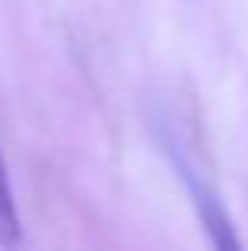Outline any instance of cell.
Instances as JSON below:
<instances>
[{
    "instance_id": "obj_1",
    "label": "cell",
    "mask_w": 248,
    "mask_h": 251,
    "mask_svg": "<svg viewBox=\"0 0 248 251\" xmlns=\"http://www.w3.org/2000/svg\"><path fill=\"white\" fill-rule=\"evenodd\" d=\"M162 153L169 156V162H172L178 181L185 184V191H188V197H191V203H194V210H198V216H200V223H204L210 242L217 248L236 251L239 248V235H236V229H232L229 213H226L220 194L210 188V181H207V178L198 172L194 159L185 153V147H181L175 137L166 134V137H162Z\"/></svg>"
},
{
    "instance_id": "obj_2",
    "label": "cell",
    "mask_w": 248,
    "mask_h": 251,
    "mask_svg": "<svg viewBox=\"0 0 248 251\" xmlns=\"http://www.w3.org/2000/svg\"><path fill=\"white\" fill-rule=\"evenodd\" d=\"M19 242H23V223H19V210H16V197H13L10 172H6L3 153H0V245L3 248H16Z\"/></svg>"
}]
</instances>
